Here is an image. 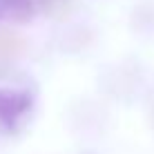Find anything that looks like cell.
<instances>
[{
  "mask_svg": "<svg viewBox=\"0 0 154 154\" xmlns=\"http://www.w3.org/2000/svg\"><path fill=\"white\" fill-rule=\"evenodd\" d=\"M31 109V96L18 89H0V132H14Z\"/></svg>",
  "mask_w": 154,
  "mask_h": 154,
  "instance_id": "6da1fadb",
  "label": "cell"
},
{
  "mask_svg": "<svg viewBox=\"0 0 154 154\" xmlns=\"http://www.w3.org/2000/svg\"><path fill=\"white\" fill-rule=\"evenodd\" d=\"M40 5V9L51 18H65L67 11H69L74 0H36Z\"/></svg>",
  "mask_w": 154,
  "mask_h": 154,
  "instance_id": "3957f363",
  "label": "cell"
},
{
  "mask_svg": "<svg viewBox=\"0 0 154 154\" xmlns=\"http://www.w3.org/2000/svg\"><path fill=\"white\" fill-rule=\"evenodd\" d=\"M23 47H25L23 38H18L14 34H7V31H0V63L11 60L14 56H18L23 51Z\"/></svg>",
  "mask_w": 154,
  "mask_h": 154,
  "instance_id": "7a4b0ae2",
  "label": "cell"
}]
</instances>
